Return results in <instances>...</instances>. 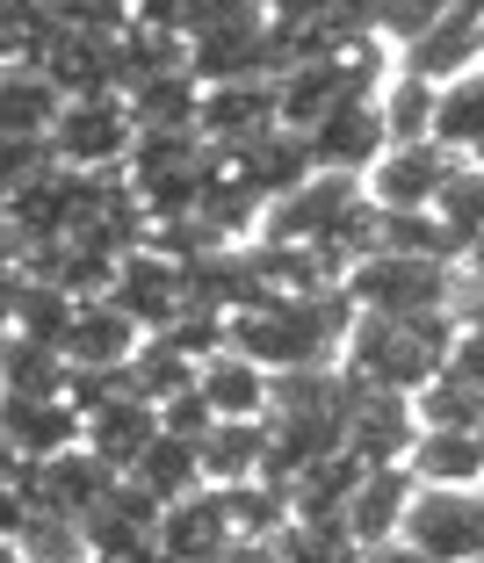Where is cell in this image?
I'll list each match as a JSON object with an SVG mask.
<instances>
[{
  "instance_id": "cell-1",
  "label": "cell",
  "mask_w": 484,
  "mask_h": 563,
  "mask_svg": "<svg viewBox=\"0 0 484 563\" xmlns=\"http://www.w3.org/2000/svg\"><path fill=\"white\" fill-rule=\"evenodd\" d=\"M348 325H354V303H348L340 282H326V289H275V297H261V303L224 318V347L261 362L267 376H283V368L333 362Z\"/></svg>"
},
{
  "instance_id": "cell-2",
  "label": "cell",
  "mask_w": 484,
  "mask_h": 563,
  "mask_svg": "<svg viewBox=\"0 0 484 563\" xmlns=\"http://www.w3.org/2000/svg\"><path fill=\"white\" fill-rule=\"evenodd\" d=\"M449 340H455V311H427V318H369L354 311L348 325V376L362 383V390H398V398H413V390H427V383L441 376V362H449Z\"/></svg>"
},
{
  "instance_id": "cell-3",
  "label": "cell",
  "mask_w": 484,
  "mask_h": 563,
  "mask_svg": "<svg viewBox=\"0 0 484 563\" xmlns=\"http://www.w3.org/2000/svg\"><path fill=\"white\" fill-rule=\"evenodd\" d=\"M354 311L369 318H427V311H455V267L449 261H413V253H384L369 246L362 261L340 267Z\"/></svg>"
},
{
  "instance_id": "cell-4",
  "label": "cell",
  "mask_w": 484,
  "mask_h": 563,
  "mask_svg": "<svg viewBox=\"0 0 484 563\" xmlns=\"http://www.w3.org/2000/svg\"><path fill=\"white\" fill-rule=\"evenodd\" d=\"M398 542L419 549L427 563H477L484 556V484H413L398 520Z\"/></svg>"
},
{
  "instance_id": "cell-5",
  "label": "cell",
  "mask_w": 484,
  "mask_h": 563,
  "mask_svg": "<svg viewBox=\"0 0 484 563\" xmlns=\"http://www.w3.org/2000/svg\"><path fill=\"white\" fill-rule=\"evenodd\" d=\"M131 137H138V123L123 109V95H66L51 131H44V145L73 174H109V166H123Z\"/></svg>"
},
{
  "instance_id": "cell-6",
  "label": "cell",
  "mask_w": 484,
  "mask_h": 563,
  "mask_svg": "<svg viewBox=\"0 0 484 563\" xmlns=\"http://www.w3.org/2000/svg\"><path fill=\"white\" fill-rule=\"evenodd\" d=\"M15 484H22V498H30V514H51V520H73V528H80L101 498H109L117 470L101 463V455H87V448H58V455L22 463Z\"/></svg>"
},
{
  "instance_id": "cell-7",
  "label": "cell",
  "mask_w": 484,
  "mask_h": 563,
  "mask_svg": "<svg viewBox=\"0 0 484 563\" xmlns=\"http://www.w3.org/2000/svg\"><path fill=\"white\" fill-rule=\"evenodd\" d=\"M304 152H311V174H354L362 181L369 166L384 159V117H376V95H348L333 101L318 123H304Z\"/></svg>"
},
{
  "instance_id": "cell-8",
  "label": "cell",
  "mask_w": 484,
  "mask_h": 563,
  "mask_svg": "<svg viewBox=\"0 0 484 563\" xmlns=\"http://www.w3.org/2000/svg\"><path fill=\"white\" fill-rule=\"evenodd\" d=\"M419 419H413V398H398V390H362L354 383L348 398V419H340V455L362 470H398L405 448H413Z\"/></svg>"
},
{
  "instance_id": "cell-9",
  "label": "cell",
  "mask_w": 484,
  "mask_h": 563,
  "mask_svg": "<svg viewBox=\"0 0 484 563\" xmlns=\"http://www.w3.org/2000/svg\"><path fill=\"white\" fill-rule=\"evenodd\" d=\"M449 174H455V152H441L435 137H413V145H384V159L362 174V196L369 210H435Z\"/></svg>"
},
{
  "instance_id": "cell-10",
  "label": "cell",
  "mask_w": 484,
  "mask_h": 563,
  "mask_svg": "<svg viewBox=\"0 0 484 563\" xmlns=\"http://www.w3.org/2000/svg\"><path fill=\"white\" fill-rule=\"evenodd\" d=\"M109 303H117L138 332H167L174 318H182V261H167L152 239L131 246L117 261V275H109Z\"/></svg>"
},
{
  "instance_id": "cell-11",
  "label": "cell",
  "mask_w": 484,
  "mask_h": 563,
  "mask_svg": "<svg viewBox=\"0 0 484 563\" xmlns=\"http://www.w3.org/2000/svg\"><path fill=\"white\" fill-rule=\"evenodd\" d=\"M152 433H160V405L138 398V390H109V398H95L80 412V448L101 455L117 477H131V463L152 448Z\"/></svg>"
},
{
  "instance_id": "cell-12",
  "label": "cell",
  "mask_w": 484,
  "mask_h": 563,
  "mask_svg": "<svg viewBox=\"0 0 484 563\" xmlns=\"http://www.w3.org/2000/svg\"><path fill=\"white\" fill-rule=\"evenodd\" d=\"M0 433H8V448L22 463L80 448V405L66 390H0Z\"/></svg>"
},
{
  "instance_id": "cell-13",
  "label": "cell",
  "mask_w": 484,
  "mask_h": 563,
  "mask_svg": "<svg viewBox=\"0 0 484 563\" xmlns=\"http://www.w3.org/2000/svg\"><path fill=\"white\" fill-rule=\"evenodd\" d=\"M275 80H224V87H202V109H196V137L210 152H239L246 137L275 131Z\"/></svg>"
},
{
  "instance_id": "cell-14",
  "label": "cell",
  "mask_w": 484,
  "mask_h": 563,
  "mask_svg": "<svg viewBox=\"0 0 484 563\" xmlns=\"http://www.w3.org/2000/svg\"><path fill=\"white\" fill-rule=\"evenodd\" d=\"M152 542H160V563H210L218 556V549L232 542V520H224V506H218V484H196L188 498L160 506Z\"/></svg>"
},
{
  "instance_id": "cell-15",
  "label": "cell",
  "mask_w": 484,
  "mask_h": 563,
  "mask_svg": "<svg viewBox=\"0 0 484 563\" xmlns=\"http://www.w3.org/2000/svg\"><path fill=\"white\" fill-rule=\"evenodd\" d=\"M138 340H145V332L109 297H80L73 318H66V332H58V354H66V368H123Z\"/></svg>"
},
{
  "instance_id": "cell-16",
  "label": "cell",
  "mask_w": 484,
  "mask_h": 563,
  "mask_svg": "<svg viewBox=\"0 0 484 563\" xmlns=\"http://www.w3.org/2000/svg\"><path fill=\"white\" fill-rule=\"evenodd\" d=\"M224 159V174H232L239 188H253L261 202H275V196H289V188L311 174V152H304V137L297 131H261V137H246L239 152H218Z\"/></svg>"
},
{
  "instance_id": "cell-17",
  "label": "cell",
  "mask_w": 484,
  "mask_h": 563,
  "mask_svg": "<svg viewBox=\"0 0 484 563\" xmlns=\"http://www.w3.org/2000/svg\"><path fill=\"white\" fill-rule=\"evenodd\" d=\"M405 498H413V470H362L340 506V528L354 534V549H376V542H398V520H405Z\"/></svg>"
},
{
  "instance_id": "cell-18",
  "label": "cell",
  "mask_w": 484,
  "mask_h": 563,
  "mask_svg": "<svg viewBox=\"0 0 484 563\" xmlns=\"http://www.w3.org/2000/svg\"><path fill=\"white\" fill-rule=\"evenodd\" d=\"M196 398L210 405V419H267V368L218 347L196 362Z\"/></svg>"
},
{
  "instance_id": "cell-19",
  "label": "cell",
  "mask_w": 484,
  "mask_h": 563,
  "mask_svg": "<svg viewBox=\"0 0 484 563\" xmlns=\"http://www.w3.org/2000/svg\"><path fill=\"white\" fill-rule=\"evenodd\" d=\"M470 66H477V22H470L463 8H449L435 30H419L413 44H398V73H413V80H427V87H449L455 73H470Z\"/></svg>"
},
{
  "instance_id": "cell-20",
  "label": "cell",
  "mask_w": 484,
  "mask_h": 563,
  "mask_svg": "<svg viewBox=\"0 0 484 563\" xmlns=\"http://www.w3.org/2000/svg\"><path fill=\"white\" fill-rule=\"evenodd\" d=\"M405 470H413V484L463 492V484H484V448L470 427H419L413 448H405Z\"/></svg>"
},
{
  "instance_id": "cell-21",
  "label": "cell",
  "mask_w": 484,
  "mask_h": 563,
  "mask_svg": "<svg viewBox=\"0 0 484 563\" xmlns=\"http://www.w3.org/2000/svg\"><path fill=\"white\" fill-rule=\"evenodd\" d=\"M261 455H267V427H261V419H218V427L196 441L202 484H246V477H261Z\"/></svg>"
},
{
  "instance_id": "cell-22",
  "label": "cell",
  "mask_w": 484,
  "mask_h": 563,
  "mask_svg": "<svg viewBox=\"0 0 484 563\" xmlns=\"http://www.w3.org/2000/svg\"><path fill=\"white\" fill-rule=\"evenodd\" d=\"M427 137H435L441 152H455V159H470V152L484 145V73H455L449 87H435V123H427Z\"/></svg>"
},
{
  "instance_id": "cell-23",
  "label": "cell",
  "mask_w": 484,
  "mask_h": 563,
  "mask_svg": "<svg viewBox=\"0 0 484 563\" xmlns=\"http://www.w3.org/2000/svg\"><path fill=\"white\" fill-rule=\"evenodd\" d=\"M123 109H131L138 131H196V109H202V80L196 73H160V80L131 87L123 95Z\"/></svg>"
},
{
  "instance_id": "cell-24",
  "label": "cell",
  "mask_w": 484,
  "mask_h": 563,
  "mask_svg": "<svg viewBox=\"0 0 484 563\" xmlns=\"http://www.w3.org/2000/svg\"><path fill=\"white\" fill-rule=\"evenodd\" d=\"M58 101L66 95L44 80V66H0V131L8 137H44Z\"/></svg>"
},
{
  "instance_id": "cell-25",
  "label": "cell",
  "mask_w": 484,
  "mask_h": 563,
  "mask_svg": "<svg viewBox=\"0 0 484 563\" xmlns=\"http://www.w3.org/2000/svg\"><path fill=\"white\" fill-rule=\"evenodd\" d=\"M435 217H441V232H449V253L463 261V253L484 239V166L455 159V174L441 181V196H435Z\"/></svg>"
},
{
  "instance_id": "cell-26",
  "label": "cell",
  "mask_w": 484,
  "mask_h": 563,
  "mask_svg": "<svg viewBox=\"0 0 484 563\" xmlns=\"http://www.w3.org/2000/svg\"><path fill=\"white\" fill-rule=\"evenodd\" d=\"M131 477L145 484L160 506H174V498H188L202 484V463H196V441H174V433H152V448L131 463Z\"/></svg>"
},
{
  "instance_id": "cell-27",
  "label": "cell",
  "mask_w": 484,
  "mask_h": 563,
  "mask_svg": "<svg viewBox=\"0 0 484 563\" xmlns=\"http://www.w3.org/2000/svg\"><path fill=\"white\" fill-rule=\"evenodd\" d=\"M123 383H131L138 398H174V390H188V383H196V362H188L182 347H174V340H160V332H145V340H138L131 347V362H123Z\"/></svg>"
},
{
  "instance_id": "cell-28",
  "label": "cell",
  "mask_w": 484,
  "mask_h": 563,
  "mask_svg": "<svg viewBox=\"0 0 484 563\" xmlns=\"http://www.w3.org/2000/svg\"><path fill=\"white\" fill-rule=\"evenodd\" d=\"M218 506H224V520H232V534H246V542H275V528L289 520V492L283 484H261V477L218 484Z\"/></svg>"
},
{
  "instance_id": "cell-29",
  "label": "cell",
  "mask_w": 484,
  "mask_h": 563,
  "mask_svg": "<svg viewBox=\"0 0 484 563\" xmlns=\"http://www.w3.org/2000/svg\"><path fill=\"white\" fill-rule=\"evenodd\" d=\"M0 390H66V354L30 332H0Z\"/></svg>"
},
{
  "instance_id": "cell-30",
  "label": "cell",
  "mask_w": 484,
  "mask_h": 563,
  "mask_svg": "<svg viewBox=\"0 0 484 563\" xmlns=\"http://www.w3.org/2000/svg\"><path fill=\"white\" fill-rule=\"evenodd\" d=\"M275 563H362V549L340 520H283L275 528Z\"/></svg>"
},
{
  "instance_id": "cell-31",
  "label": "cell",
  "mask_w": 484,
  "mask_h": 563,
  "mask_svg": "<svg viewBox=\"0 0 484 563\" xmlns=\"http://www.w3.org/2000/svg\"><path fill=\"white\" fill-rule=\"evenodd\" d=\"M376 117H384V137H391V145H413V137H427V123H435V87L413 80V73L376 80Z\"/></svg>"
},
{
  "instance_id": "cell-32",
  "label": "cell",
  "mask_w": 484,
  "mask_h": 563,
  "mask_svg": "<svg viewBox=\"0 0 484 563\" xmlns=\"http://www.w3.org/2000/svg\"><path fill=\"white\" fill-rule=\"evenodd\" d=\"M376 246L384 253H413V261H449V232H441L435 210H376Z\"/></svg>"
},
{
  "instance_id": "cell-33",
  "label": "cell",
  "mask_w": 484,
  "mask_h": 563,
  "mask_svg": "<svg viewBox=\"0 0 484 563\" xmlns=\"http://www.w3.org/2000/svg\"><path fill=\"white\" fill-rule=\"evenodd\" d=\"M441 15H449V0H376V44H413Z\"/></svg>"
},
{
  "instance_id": "cell-34",
  "label": "cell",
  "mask_w": 484,
  "mask_h": 563,
  "mask_svg": "<svg viewBox=\"0 0 484 563\" xmlns=\"http://www.w3.org/2000/svg\"><path fill=\"white\" fill-rule=\"evenodd\" d=\"M58 30H80V36H117L131 22V0H51Z\"/></svg>"
},
{
  "instance_id": "cell-35",
  "label": "cell",
  "mask_w": 484,
  "mask_h": 563,
  "mask_svg": "<svg viewBox=\"0 0 484 563\" xmlns=\"http://www.w3.org/2000/svg\"><path fill=\"white\" fill-rule=\"evenodd\" d=\"M51 166L58 159H51L44 137H8L0 131V196H15L22 181H36V174H51Z\"/></svg>"
},
{
  "instance_id": "cell-36",
  "label": "cell",
  "mask_w": 484,
  "mask_h": 563,
  "mask_svg": "<svg viewBox=\"0 0 484 563\" xmlns=\"http://www.w3.org/2000/svg\"><path fill=\"white\" fill-rule=\"evenodd\" d=\"M441 376H455L463 390H484V318H455V340H449V362H441Z\"/></svg>"
},
{
  "instance_id": "cell-37",
  "label": "cell",
  "mask_w": 484,
  "mask_h": 563,
  "mask_svg": "<svg viewBox=\"0 0 484 563\" xmlns=\"http://www.w3.org/2000/svg\"><path fill=\"white\" fill-rule=\"evenodd\" d=\"M210 427H218V419H210V405L196 398V383L174 390V398H160V433H174V441H202Z\"/></svg>"
},
{
  "instance_id": "cell-38",
  "label": "cell",
  "mask_w": 484,
  "mask_h": 563,
  "mask_svg": "<svg viewBox=\"0 0 484 563\" xmlns=\"http://www.w3.org/2000/svg\"><path fill=\"white\" fill-rule=\"evenodd\" d=\"M22 528H30V498H22V484L8 477L0 484V542H22Z\"/></svg>"
},
{
  "instance_id": "cell-39",
  "label": "cell",
  "mask_w": 484,
  "mask_h": 563,
  "mask_svg": "<svg viewBox=\"0 0 484 563\" xmlns=\"http://www.w3.org/2000/svg\"><path fill=\"white\" fill-rule=\"evenodd\" d=\"M87 563H160V542H152V534H131V542H109V549H95Z\"/></svg>"
},
{
  "instance_id": "cell-40",
  "label": "cell",
  "mask_w": 484,
  "mask_h": 563,
  "mask_svg": "<svg viewBox=\"0 0 484 563\" xmlns=\"http://www.w3.org/2000/svg\"><path fill=\"white\" fill-rule=\"evenodd\" d=\"M210 563H275V542H246V534H232Z\"/></svg>"
},
{
  "instance_id": "cell-41",
  "label": "cell",
  "mask_w": 484,
  "mask_h": 563,
  "mask_svg": "<svg viewBox=\"0 0 484 563\" xmlns=\"http://www.w3.org/2000/svg\"><path fill=\"white\" fill-rule=\"evenodd\" d=\"M362 563H427V556L405 549V542H376V549H362Z\"/></svg>"
},
{
  "instance_id": "cell-42",
  "label": "cell",
  "mask_w": 484,
  "mask_h": 563,
  "mask_svg": "<svg viewBox=\"0 0 484 563\" xmlns=\"http://www.w3.org/2000/svg\"><path fill=\"white\" fill-rule=\"evenodd\" d=\"M15 267H22V239L8 232V217H0V275H15Z\"/></svg>"
},
{
  "instance_id": "cell-43",
  "label": "cell",
  "mask_w": 484,
  "mask_h": 563,
  "mask_svg": "<svg viewBox=\"0 0 484 563\" xmlns=\"http://www.w3.org/2000/svg\"><path fill=\"white\" fill-rule=\"evenodd\" d=\"M455 267H463V275H470V289H477V297H484V239H477V246H470V253H463V261H455Z\"/></svg>"
},
{
  "instance_id": "cell-44",
  "label": "cell",
  "mask_w": 484,
  "mask_h": 563,
  "mask_svg": "<svg viewBox=\"0 0 484 563\" xmlns=\"http://www.w3.org/2000/svg\"><path fill=\"white\" fill-rule=\"evenodd\" d=\"M15 470H22V455H15V448H8V433H0V484L15 477Z\"/></svg>"
},
{
  "instance_id": "cell-45",
  "label": "cell",
  "mask_w": 484,
  "mask_h": 563,
  "mask_svg": "<svg viewBox=\"0 0 484 563\" xmlns=\"http://www.w3.org/2000/svg\"><path fill=\"white\" fill-rule=\"evenodd\" d=\"M449 8H463L470 22H484V0H449Z\"/></svg>"
},
{
  "instance_id": "cell-46",
  "label": "cell",
  "mask_w": 484,
  "mask_h": 563,
  "mask_svg": "<svg viewBox=\"0 0 484 563\" xmlns=\"http://www.w3.org/2000/svg\"><path fill=\"white\" fill-rule=\"evenodd\" d=\"M0 563H30V556H22V549H15V542H0Z\"/></svg>"
},
{
  "instance_id": "cell-47",
  "label": "cell",
  "mask_w": 484,
  "mask_h": 563,
  "mask_svg": "<svg viewBox=\"0 0 484 563\" xmlns=\"http://www.w3.org/2000/svg\"><path fill=\"white\" fill-rule=\"evenodd\" d=\"M477 73H484V22H477Z\"/></svg>"
},
{
  "instance_id": "cell-48",
  "label": "cell",
  "mask_w": 484,
  "mask_h": 563,
  "mask_svg": "<svg viewBox=\"0 0 484 563\" xmlns=\"http://www.w3.org/2000/svg\"><path fill=\"white\" fill-rule=\"evenodd\" d=\"M470 433H477V448H484V412H477V427H470Z\"/></svg>"
},
{
  "instance_id": "cell-49",
  "label": "cell",
  "mask_w": 484,
  "mask_h": 563,
  "mask_svg": "<svg viewBox=\"0 0 484 563\" xmlns=\"http://www.w3.org/2000/svg\"><path fill=\"white\" fill-rule=\"evenodd\" d=\"M470 166H484V145H477V152H470Z\"/></svg>"
},
{
  "instance_id": "cell-50",
  "label": "cell",
  "mask_w": 484,
  "mask_h": 563,
  "mask_svg": "<svg viewBox=\"0 0 484 563\" xmlns=\"http://www.w3.org/2000/svg\"><path fill=\"white\" fill-rule=\"evenodd\" d=\"M0 210H8V196H0Z\"/></svg>"
},
{
  "instance_id": "cell-51",
  "label": "cell",
  "mask_w": 484,
  "mask_h": 563,
  "mask_svg": "<svg viewBox=\"0 0 484 563\" xmlns=\"http://www.w3.org/2000/svg\"><path fill=\"white\" fill-rule=\"evenodd\" d=\"M73 563H87V556H73Z\"/></svg>"
},
{
  "instance_id": "cell-52",
  "label": "cell",
  "mask_w": 484,
  "mask_h": 563,
  "mask_svg": "<svg viewBox=\"0 0 484 563\" xmlns=\"http://www.w3.org/2000/svg\"><path fill=\"white\" fill-rule=\"evenodd\" d=\"M477 563H484V556H477Z\"/></svg>"
}]
</instances>
